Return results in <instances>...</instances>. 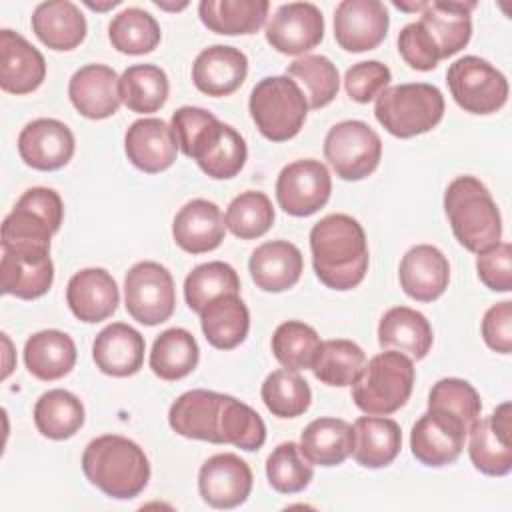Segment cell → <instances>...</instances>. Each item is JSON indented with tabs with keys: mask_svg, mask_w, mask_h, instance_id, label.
<instances>
[{
	"mask_svg": "<svg viewBox=\"0 0 512 512\" xmlns=\"http://www.w3.org/2000/svg\"><path fill=\"white\" fill-rule=\"evenodd\" d=\"M32 30L52 50H72L86 38V18L68 0H48L36 6Z\"/></svg>",
	"mask_w": 512,
	"mask_h": 512,
	"instance_id": "4dcf8cb0",
	"label": "cell"
},
{
	"mask_svg": "<svg viewBox=\"0 0 512 512\" xmlns=\"http://www.w3.org/2000/svg\"><path fill=\"white\" fill-rule=\"evenodd\" d=\"M268 0H202L198 14L202 24L226 36L254 34L268 16Z\"/></svg>",
	"mask_w": 512,
	"mask_h": 512,
	"instance_id": "8d00e7d4",
	"label": "cell"
},
{
	"mask_svg": "<svg viewBox=\"0 0 512 512\" xmlns=\"http://www.w3.org/2000/svg\"><path fill=\"white\" fill-rule=\"evenodd\" d=\"M64 204L56 190L28 188L2 222V250L50 252V238L60 230Z\"/></svg>",
	"mask_w": 512,
	"mask_h": 512,
	"instance_id": "5b68a950",
	"label": "cell"
},
{
	"mask_svg": "<svg viewBox=\"0 0 512 512\" xmlns=\"http://www.w3.org/2000/svg\"><path fill=\"white\" fill-rule=\"evenodd\" d=\"M124 302L128 314L144 326L166 322L176 306L174 280L168 268L152 260L134 264L124 278Z\"/></svg>",
	"mask_w": 512,
	"mask_h": 512,
	"instance_id": "8fae6325",
	"label": "cell"
},
{
	"mask_svg": "<svg viewBox=\"0 0 512 512\" xmlns=\"http://www.w3.org/2000/svg\"><path fill=\"white\" fill-rule=\"evenodd\" d=\"M332 180L320 160H296L284 166L276 180V200L290 216H310L330 198Z\"/></svg>",
	"mask_w": 512,
	"mask_h": 512,
	"instance_id": "7c38bea8",
	"label": "cell"
},
{
	"mask_svg": "<svg viewBox=\"0 0 512 512\" xmlns=\"http://www.w3.org/2000/svg\"><path fill=\"white\" fill-rule=\"evenodd\" d=\"M0 282L4 294H12L22 300L44 296L54 282L50 252L2 250Z\"/></svg>",
	"mask_w": 512,
	"mask_h": 512,
	"instance_id": "f1b7e54d",
	"label": "cell"
},
{
	"mask_svg": "<svg viewBox=\"0 0 512 512\" xmlns=\"http://www.w3.org/2000/svg\"><path fill=\"white\" fill-rule=\"evenodd\" d=\"M364 364H366V354L356 342L336 338V340L322 342L310 370L320 382L328 386L344 388L356 382V378L364 370Z\"/></svg>",
	"mask_w": 512,
	"mask_h": 512,
	"instance_id": "60d3db41",
	"label": "cell"
},
{
	"mask_svg": "<svg viewBox=\"0 0 512 512\" xmlns=\"http://www.w3.org/2000/svg\"><path fill=\"white\" fill-rule=\"evenodd\" d=\"M124 150L128 160L146 174L168 170L178 154V142L160 118H140L130 124L124 136Z\"/></svg>",
	"mask_w": 512,
	"mask_h": 512,
	"instance_id": "44dd1931",
	"label": "cell"
},
{
	"mask_svg": "<svg viewBox=\"0 0 512 512\" xmlns=\"http://www.w3.org/2000/svg\"><path fill=\"white\" fill-rule=\"evenodd\" d=\"M388 26V10L378 0H342L334 12V38L348 52L374 50Z\"/></svg>",
	"mask_w": 512,
	"mask_h": 512,
	"instance_id": "2e32d148",
	"label": "cell"
},
{
	"mask_svg": "<svg viewBox=\"0 0 512 512\" xmlns=\"http://www.w3.org/2000/svg\"><path fill=\"white\" fill-rule=\"evenodd\" d=\"M398 52L404 62L414 70H434L440 62V54L434 48L432 40L420 26V22L406 24L398 34Z\"/></svg>",
	"mask_w": 512,
	"mask_h": 512,
	"instance_id": "db71d44e",
	"label": "cell"
},
{
	"mask_svg": "<svg viewBox=\"0 0 512 512\" xmlns=\"http://www.w3.org/2000/svg\"><path fill=\"white\" fill-rule=\"evenodd\" d=\"M466 436L468 428L456 418L428 408L412 426L410 448L424 466H446L462 454Z\"/></svg>",
	"mask_w": 512,
	"mask_h": 512,
	"instance_id": "9a60e30c",
	"label": "cell"
},
{
	"mask_svg": "<svg viewBox=\"0 0 512 512\" xmlns=\"http://www.w3.org/2000/svg\"><path fill=\"white\" fill-rule=\"evenodd\" d=\"M116 280L104 268H84L76 272L66 288V302L72 314L88 324L110 318L118 308Z\"/></svg>",
	"mask_w": 512,
	"mask_h": 512,
	"instance_id": "d4e9b609",
	"label": "cell"
},
{
	"mask_svg": "<svg viewBox=\"0 0 512 512\" xmlns=\"http://www.w3.org/2000/svg\"><path fill=\"white\" fill-rule=\"evenodd\" d=\"M156 6H160V8H166V10H180V8H186L188 4L186 2H182L180 6H172V4H164V2H156Z\"/></svg>",
	"mask_w": 512,
	"mask_h": 512,
	"instance_id": "680465c9",
	"label": "cell"
},
{
	"mask_svg": "<svg viewBox=\"0 0 512 512\" xmlns=\"http://www.w3.org/2000/svg\"><path fill=\"white\" fill-rule=\"evenodd\" d=\"M226 224L220 208L204 198L186 202L172 222L174 242L190 254H204L224 240Z\"/></svg>",
	"mask_w": 512,
	"mask_h": 512,
	"instance_id": "4316f807",
	"label": "cell"
},
{
	"mask_svg": "<svg viewBox=\"0 0 512 512\" xmlns=\"http://www.w3.org/2000/svg\"><path fill=\"white\" fill-rule=\"evenodd\" d=\"M172 132L178 148L196 160L210 178L228 180L244 168L248 156L244 138L212 112L198 106H182L172 114Z\"/></svg>",
	"mask_w": 512,
	"mask_h": 512,
	"instance_id": "6da1fadb",
	"label": "cell"
},
{
	"mask_svg": "<svg viewBox=\"0 0 512 512\" xmlns=\"http://www.w3.org/2000/svg\"><path fill=\"white\" fill-rule=\"evenodd\" d=\"M314 272L332 290L356 288L368 270L364 228L348 214H328L310 230Z\"/></svg>",
	"mask_w": 512,
	"mask_h": 512,
	"instance_id": "7a4b0ae2",
	"label": "cell"
},
{
	"mask_svg": "<svg viewBox=\"0 0 512 512\" xmlns=\"http://www.w3.org/2000/svg\"><path fill=\"white\" fill-rule=\"evenodd\" d=\"M248 270L254 284L264 292H284L292 288L304 270V258L298 246L288 240H270L260 244L250 260Z\"/></svg>",
	"mask_w": 512,
	"mask_h": 512,
	"instance_id": "f546056e",
	"label": "cell"
},
{
	"mask_svg": "<svg viewBox=\"0 0 512 512\" xmlns=\"http://www.w3.org/2000/svg\"><path fill=\"white\" fill-rule=\"evenodd\" d=\"M248 74V58L234 46L214 44L204 48L192 64L194 86L214 98L236 92Z\"/></svg>",
	"mask_w": 512,
	"mask_h": 512,
	"instance_id": "603a6c76",
	"label": "cell"
},
{
	"mask_svg": "<svg viewBox=\"0 0 512 512\" xmlns=\"http://www.w3.org/2000/svg\"><path fill=\"white\" fill-rule=\"evenodd\" d=\"M168 90L166 72L154 64L128 66L120 76V98L138 114L158 112L166 104Z\"/></svg>",
	"mask_w": 512,
	"mask_h": 512,
	"instance_id": "ab89813d",
	"label": "cell"
},
{
	"mask_svg": "<svg viewBox=\"0 0 512 512\" xmlns=\"http://www.w3.org/2000/svg\"><path fill=\"white\" fill-rule=\"evenodd\" d=\"M324 38V16L312 2H288L278 6L266 24V40L282 54L298 56Z\"/></svg>",
	"mask_w": 512,
	"mask_h": 512,
	"instance_id": "5bb4252c",
	"label": "cell"
},
{
	"mask_svg": "<svg viewBox=\"0 0 512 512\" xmlns=\"http://www.w3.org/2000/svg\"><path fill=\"white\" fill-rule=\"evenodd\" d=\"M428 408L456 418L470 430L472 424L480 418L482 402L470 382L462 378H442L430 390Z\"/></svg>",
	"mask_w": 512,
	"mask_h": 512,
	"instance_id": "f907efd6",
	"label": "cell"
},
{
	"mask_svg": "<svg viewBox=\"0 0 512 512\" xmlns=\"http://www.w3.org/2000/svg\"><path fill=\"white\" fill-rule=\"evenodd\" d=\"M510 402H502L490 416L478 418L468 430V454L476 470L488 476H506L512 470V416Z\"/></svg>",
	"mask_w": 512,
	"mask_h": 512,
	"instance_id": "4fadbf2b",
	"label": "cell"
},
{
	"mask_svg": "<svg viewBox=\"0 0 512 512\" xmlns=\"http://www.w3.org/2000/svg\"><path fill=\"white\" fill-rule=\"evenodd\" d=\"M390 68L378 60L358 62L346 70L344 88L348 96L360 104H368L378 98L390 84Z\"/></svg>",
	"mask_w": 512,
	"mask_h": 512,
	"instance_id": "816d5d0a",
	"label": "cell"
},
{
	"mask_svg": "<svg viewBox=\"0 0 512 512\" xmlns=\"http://www.w3.org/2000/svg\"><path fill=\"white\" fill-rule=\"evenodd\" d=\"M20 158L36 170H58L66 166L74 154V134L54 118H38L28 122L18 136Z\"/></svg>",
	"mask_w": 512,
	"mask_h": 512,
	"instance_id": "ac0fdd59",
	"label": "cell"
},
{
	"mask_svg": "<svg viewBox=\"0 0 512 512\" xmlns=\"http://www.w3.org/2000/svg\"><path fill=\"white\" fill-rule=\"evenodd\" d=\"M260 394L266 408L278 418H296L304 414L312 400L308 382L296 370L288 368L268 374Z\"/></svg>",
	"mask_w": 512,
	"mask_h": 512,
	"instance_id": "7dc6e473",
	"label": "cell"
},
{
	"mask_svg": "<svg viewBox=\"0 0 512 512\" xmlns=\"http://www.w3.org/2000/svg\"><path fill=\"white\" fill-rule=\"evenodd\" d=\"M376 120L398 138L430 132L444 116L442 92L426 82H410L386 88L374 106Z\"/></svg>",
	"mask_w": 512,
	"mask_h": 512,
	"instance_id": "52a82bcc",
	"label": "cell"
},
{
	"mask_svg": "<svg viewBox=\"0 0 512 512\" xmlns=\"http://www.w3.org/2000/svg\"><path fill=\"white\" fill-rule=\"evenodd\" d=\"M446 82L456 104L470 114L498 112L508 100L506 76L478 56H464L452 62Z\"/></svg>",
	"mask_w": 512,
	"mask_h": 512,
	"instance_id": "9c48e42d",
	"label": "cell"
},
{
	"mask_svg": "<svg viewBox=\"0 0 512 512\" xmlns=\"http://www.w3.org/2000/svg\"><path fill=\"white\" fill-rule=\"evenodd\" d=\"M398 274L406 296L418 302H432L448 288L450 264L436 246L418 244L402 256Z\"/></svg>",
	"mask_w": 512,
	"mask_h": 512,
	"instance_id": "cb8c5ba5",
	"label": "cell"
},
{
	"mask_svg": "<svg viewBox=\"0 0 512 512\" xmlns=\"http://www.w3.org/2000/svg\"><path fill=\"white\" fill-rule=\"evenodd\" d=\"M144 348V336L136 328L124 322H114L96 334L92 356L100 372L126 378L142 368Z\"/></svg>",
	"mask_w": 512,
	"mask_h": 512,
	"instance_id": "83f0119b",
	"label": "cell"
},
{
	"mask_svg": "<svg viewBox=\"0 0 512 512\" xmlns=\"http://www.w3.org/2000/svg\"><path fill=\"white\" fill-rule=\"evenodd\" d=\"M398 10H404V12H422V8L426 6V2H412V4H404V2H392Z\"/></svg>",
	"mask_w": 512,
	"mask_h": 512,
	"instance_id": "9f6ffc18",
	"label": "cell"
},
{
	"mask_svg": "<svg viewBox=\"0 0 512 512\" xmlns=\"http://www.w3.org/2000/svg\"><path fill=\"white\" fill-rule=\"evenodd\" d=\"M354 446V430L340 418H316L300 434V452L310 464H342Z\"/></svg>",
	"mask_w": 512,
	"mask_h": 512,
	"instance_id": "d590c367",
	"label": "cell"
},
{
	"mask_svg": "<svg viewBox=\"0 0 512 512\" xmlns=\"http://www.w3.org/2000/svg\"><path fill=\"white\" fill-rule=\"evenodd\" d=\"M476 2L464 0H432L426 2L420 16V26L432 40L434 48L442 58L460 52L472 36V10Z\"/></svg>",
	"mask_w": 512,
	"mask_h": 512,
	"instance_id": "ffe728a7",
	"label": "cell"
},
{
	"mask_svg": "<svg viewBox=\"0 0 512 512\" xmlns=\"http://www.w3.org/2000/svg\"><path fill=\"white\" fill-rule=\"evenodd\" d=\"M320 346L318 332L300 320L282 322L272 334V354L288 370L312 368Z\"/></svg>",
	"mask_w": 512,
	"mask_h": 512,
	"instance_id": "bcb514c9",
	"label": "cell"
},
{
	"mask_svg": "<svg viewBox=\"0 0 512 512\" xmlns=\"http://www.w3.org/2000/svg\"><path fill=\"white\" fill-rule=\"evenodd\" d=\"M46 78V60L24 36L0 30V86L10 94H30Z\"/></svg>",
	"mask_w": 512,
	"mask_h": 512,
	"instance_id": "7402d4cb",
	"label": "cell"
},
{
	"mask_svg": "<svg viewBox=\"0 0 512 512\" xmlns=\"http://www.w3.org/2000/svg\"><path fill=\"white\" fill-rule=\"evenodd\" d=\"M412 386V358L398 350H386L364 364L362 374L352 384V400L366 414L386 416L408 402Z\"/></svg>",
	"mask_w": 512,
	"mask_h": 512,
	"instance_id": "8992f818",
	"label": "cell"
},
{
	"mask_svg": "<svg viewBox=\"0 0 512 512\" xmlns=\"http://www.w3.org/2000/svg\"><path fill=\"white\" fill-rule=\"evenodd\" d=\"M266 476L270 486L280 494L302 492L314 478L310 462L294 442L278 444L266 460Z\"/></svg>",
	"mask_w": 512,
	"mask_h": 512,
	"instance_id": "681fc988",
	"label": "cell"
},
{
	"mask_svg": "<svg viewBox=\"0 0 512 512\" xmlns=\"http://www.w3.org/2000/svg\"><path fill=\"white\" fill-rule=\"evenodd\" d=\"M84 476L116 500L136 498L150 480V462L144 450L118 434L94 438L82 454Z\"/></svg>",
	"mask_w": 512,
	"mask_h": 512,
	"instance_id": "3957f363",
	"label": "cell"
},
{
	"mask_svg": "<svg viewBox=\"0 0 512 512\" xmlns=\"http://www.w3.org/2000/svg\"><path fill=\"white\" fill-rule=\"evenodd\" d=\"M200 326L214 348L232 350L248 336L250 312L238 294H224L200 312Z\"/></svg>",
	"mask_w": 512,
	"mask_h": 512,
	"instance_id": "e575fe53",
	"label": "cell"
},
{
	"mask_svg": "<svg viewBox=\"0 0 512 512\" xmlns=\"http://www.w3.org/2000/svg\"><path fill=\"white\" fill-rule=\"evenodd\" d=\"M24 364L38 380H58L74 368L76 344L60 330L36 332L24 344Z\"/></svg>",
	"mask_w": 512,
	"mask_h": 512,
	"instance_id": "836d02e7",
	"label": "cell"
},
{
	"mask_svg": "<svg viewBox=\"0 0 512 512\" xmlns=\"http://www.w3.org/2000/svg\"><path fill=\"white\" fill-rule=\"evenodd\" d=\"M274 222V208L270 198L258 190H246L238 194L226 208V228L242 240L264 236Z\"/></svg>",
	"mask_w": 512,
	"mask_h": 512,
	"instance_id": "c3c4849f",
	"label": "cell"
},
{
	"mask_svg": "<svg viewBox=\"0 0 512 512\" xmlns=\"http://www.w3.org/2000/svg\"><path fill=\"white\" fill-rule=\"evenodd\" d=\"M250 116L272 142H286L294 138L308 114V102L300 86L288 76H266L250 92Z\"/></svg>",
	"mask_w": 512,
	"mask_h": 512,
	"instance_id": "ba28073f",
	"label": "cell"
},
{
	"mask_svg": "<svg viewBox=\"0 0 512 512\" xmlns=\"http://www.w3.org/2000/svg\"><path fill=\"white\" fill-rule=\"evenodd\" d=\"M482 338L494 352L512 350V302L504 300L490 306L482 318Z\"/></svg>",
	"mask_w": 512,
	"mask_h": 512,
	"instance_id": "11a10c76",
	"label": "cell"
},
{
	"mask_svg": "<svg viewBox=\"0 0 512 512\" xmlns=\"http://www.w3.org/2000/svg\"><path fill=\"white\" fill-rule=\"evenodd\" d=\"M352 458L364 468H384L394 462L402 446L398 422L380 416H362L354 422Z\"/></svg>",
	"mask_w": 512,
	"mask_h": 512,
	"instance_id": "d6a6232c",
	"label": "cell"
},
{
	"mask_svg": "<svg viewBox=\"0 0 512 512\" xmlns=\"http://www.w3.org/2000/svg\"><path fill=\"white\" fill-rule=\"evenodd\" d=\"M252 490V470L236 454L210 456L198 472V492L212 508H236L246 502Z\"/></svg>",
	"mask_w": 512,
	"mask_h": 512,
	"instance_id": "e0dca14e",
	"label": "cell"
},
{
	"mask_svg": "<svg viewBox=\"0 0 512 512\" xmlns=\"http://www.w3.org/2000/svg\"><path fill=\"white\" fill-rule=\"evenodd\" d=\"M222 396L224 394L220 392L204 390V388L184 392L170 406V412H168L170 428L184 438L220 444L218 424H220Z\"/></svg>",
	"mask_w": 512,
	"mask_h": 512,
	"instance_id": "484cf974",
	"label": "cell"
},
{
	"mask_svg": "<svg viewBox=\"0 0 512 512\" xmlns=\"http://www.w3.org/2000/svg\"><path fill=\"white\" fill-rule=\"evenodd\" d=\"M224 294H240V278L226 262L214 260L200 264L184 280L186 304L196 314H200L214 298Z\"/></svg>",
	"mask_w": 512,
	"mask_h": 512,
	"instance_id": "7bdbcfd3",
	"label": "cell"
},
{
	"mask_svg": "<svg viewBox=\"0 0 512 512\" xmlns=\"http://www.w3.org/2000/svg\"><path fill=\"white\" fill-rule=\"evenodd\" d=\"M200 358L196 338L184 328L164 330L152 344L150 368L162 380H180L188 376Z\"/></svg>",
	"mask_w": 512,
	"mask_h": 512,
	"instance_id": "74e56055",
	"label": "cell"
},
{
	"mask_svg": "<svg viewBox=\"0 0 512 512\" xmlns=\"http://www.w3.org/2000/svg\"><path fill=\"white\" fill-rule=\"evenodd\" d=\"M478 278L494 292L512 290V246L498 242L488 250L478 252L476 258Z\"/></svg>",
	"mask_w": 512,
	"mask_h": 512,
	"instance_id": "f5cc1de1",
	"label": "cell"
},
{
	"mask_svg": "<svg viewBox=\"0 0 512 512\" xmlns=\"http://www.w3.org/2000/svg\"><path fill=\"white\" fill-rule=\"evenodd\" d=\"M108 38L112 46L122 54H146L160 42V26L156 18L142 8H124L118 12L110 26Z\"/></svg>",
	"mask_w": 512,
	"mask_h": 512,
	"instance_id": "ee69618b",
	"label": "cell"
},
{
	"mask_svg": "<svg viewBox=\"0 0 512 512\" xmlns=\"http://www.w3.org/2000/svg\"><path fill=\"white\" fill-rule=\"evenodd\" d=\"M324 156L342 180L370 176L382 156L380 136L362 120H342L324 138Z\"/></svg>",
	"mask_w": 512,
	"mask_h": 512,
	"instance_id": "30bf717a",
	"label": "cell"
},
{
	"mask_svg": "<svg viewBox=\"0 0 512 512\" xmlns=\"http://www.w3.org/2000/svg\"><path fill=\"white\" fill-rule=\"evenodd\" d=\"M444 210L456 240L470 252L500 242L502 218L488 188L474 176L454 178L444 192Z\"/></svg>",
	"mask_w": 512,
	"mask_h": 512,
	"instance_id": "277c9868",
	"label": "cell"
},
{
	"mask_svg": "<svg viewBox=\"0 0 512 512\" xmlns=\"http://www.w3.org/2000/svg\"><path fill=\"white\" fill-rule=\"evenodd\" d=\"M118 4H120V0H110V2H106V4H94V2L86 0V6L92 8V10H108V8H114V6H118Z\"/></svg>",
	"mask_w": 512,
	"mask_h": 512,
	"instance_id": "6f0895ef",
	"label": "cell"
},
{
	"mask_svg": "<svg viewBox=\"0 0 512 512\" xmlns=\"http://www.w3.org/2000/svg\"><path fill=\"white\" fill-rule=\"evenodd\" d=\"M34 424L38 432L52 440L74 436L84 424V406L68 390L54 388L44 392L34 406Z\"/></svg>",
	"mask_w": 512,
	"mask_h": 512,
	"instance_id": "f35d334b",
	"label": "cell"
},
{
	"mask_svg": "<svg viewBox=\"0 0 512 512\" xmlns=\"http://www.w3.org/2000/svg\"><path fill=\"white\" fill-rule=\"evenodd\" d=\"M68 96L74 108L90 118L104 120L120 108V78L106 64H86L68 82Z\"/></svg>",
	"mask_w": 512,
	"mask_h": 512,
	"instance_id": "d6986e66",
	"label": "cell"
},
{
	"mask_svg": "<svg viewBox=\"0 0 512 512\" xmlns=\"http://www.w3.org/2000/svg\"><path fill=\"white\" fill-rule=\"evenodd\" d=\"M220 444H234L236 448L254 452L262 448L266 440L264 420L248 404L236 400L234 396H222L220 424H218Z\"/></svg>",
	"mask_w": 512,
	"mask_h": 512,
	"instance_id": "f6af8a7d",
	"label": "cell"
},
{
	"mask_svg": "<svg viewBox=\"0 0 512 512\" xmlns=\"http://www.w3.org/2000/svg\"><path fill=\"white\" fill-rule=\"evenodd\" d=\"M286 76L292 78L306 96L308 108L318 110L330 104L340 88L338 70L330 58L320 54H308L296 58L288 68Z\"/></svg>",
	"mask_w": 512,
	"mask_h": 512,
	"instance_id": "b9f144b4",
	"label": "cell"
},
{
	"mask_svg": "<svg viewBox=\"0 0 512 512\" xmlns=\"http://www.w3.org/2000/svg\"><path fill=\"white\" fill-rule=\"evenodd\" d=\"M432 326L424 314L408 306H394L380 318L378 342L382 348H396L414 360H422L432 348Z\"/></svg>",
	"mask_w": 512,
	"mask_h": 512,
	"instance_id": "1f68e13d",
	"label": "cell"
}]
</instances>
